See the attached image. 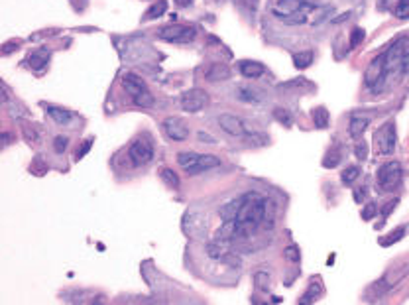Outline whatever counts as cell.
<instances>
[{"instance_id": "31", "label": "cell", "mask_w": 409, "mask_h": 305, "mask_svg": "<svg viewBox=\"0 0 409 305\" xmlns=\"http://www.w3.org/2000/svg\"><path fill=\"white\" fill-rule=\"evenodd\" d=\"M364 38H366V32L362 30V28H354L352 32H350V41H348V49H354V47H358L362 41H364Z\"/></svg>"}, {"instance_id": "12", "label": "cell", "mask_w": 409, "mask_h": 305, "mask_svg": "<svg viewBox=\"0 0 409 305\" xmlns=\"http://www.w3.org/2000/svg\"><path fill=\"white\" fill-rule=\"evenodd\" d=\"M122 85H124V89H126V93L134 99V97H138L140 93H144V91H148V87H146V83L138 77V75H134V73H126L124 77H122Z\"/></svg>"}, {"instance_id": "10", "label": "cell", "mask_w": 409, "mask_h": 305, "mask_svg": "<svg viewBox=\"0 0 409 305\" xmlns=\"http://www.w3.org/2000/svg\"><path fill=\"white\" fill-rule=\"evenodd\" d=\"M162 126H164V132L168 134V138H171V140H175V142H183V140L189 138V128H187L185 122H183L181 118H177V116L166 118Z\"/></svg>"}, {"instance_id": "25", "label": "cell", "mask_w": 409, "mask_h": 305, "mask_svg": "<svg viewBox=\"0 0 409 305\" xmlns=\"http://www.w3.org/2000/svg\"><path fill=\"white\" fill-rule=\"evenodd\" d=\"M329 120H331V116H329V111L325 109V107H317V109H313V122H315V126L317 128H327L329 126Z\"/></svg>"}, {"instance_id": "6", "label": "cell", "mask_w": 409, "mask_h": 305, "mask_svg": "<svg viewBox=\"0 0 409 305\" xmlns=\"http://www.w3.org/2000/svg\"><path fill=\"white\" fill-rule=\"evenodd\" d=\"M374 142H376V152L378 153L388 155V153L394 152L396 150V124L390 120L380 130H376Z\"/></svg>"}, {"instance_id": "32", "label": "cell", "mask_w": 409, "mask_h": 305, "mask_svg": "<svg viewBox=\"0 0 409 305\" xmlns=\"http://www.w3.org/2000/svg\"><path fill=\"white\" fill-rule=\"evenodd\" d=\"M254 284H256L258 290L268 292V288H270V276H268V272H256L254 274Z\"/></svg>"}, {"instance_id": "39", "label": "cell", "mask_w": 409, "mask_h": 305, "mask_svg": "<svg viewBox=\"0 0 409 305\" xmlns=\"http://www.w3.org/2000/svg\"><path fill=\"white\" fill-rule=\"evenodd\" d=\"M283 258L289 260V262H299V258H301L299 248H297V246H287V248L283 250Z\"/></svg>"}, {"instance_id": "16", "label": "cell", "mask_w": 409, "mask_h": 305, "mask_svg": "<svg viewBox=\"0 0 409 305\" xmlns=\"http://www.w3.org/2000/svg\"><path fill=\"white\" fill-rule=\"evenodd\" d=\"M49 61V51L47 49H35L34 53H30V57L26 59L28 67L34 69V71H43L45 65Z\"/></svg>"}, {"instance_id": "22", "label": "cell", "mask_w": 409, "mask_h": 305, "mask_svg": "<svg viewBox=\"0 0 409 305\" xmlns=\"http://www.w3.org/2000/svg\"><path fill=\"white\" fill-rule=\"evenodd\" d=\"M47 114H49L57 124H67V122L73 118L71 111L61 109V107H53V105H47Z\"/></svg>"}, {"instance_id": "36", "label": "cell", "mask_w": 409, "mask_h": 305, "mask_svg": "<svg viewBox=\"0 0 409 305\" xmlns=\"http://www.w3.org/2000/svg\"><path fill=\"white\" fill-rule=\"evenodd\" d=\"M67 146H69V138L67 136H55V140H53V150L55 152L63 153L67 150Z\"/></svg>"}, {"instance_id": "37", "label": "cell", "mask_w": 409, "mask_h": 305, "mask_svg": "<svg viewBox=\"0 0 409 305\" xmlns=\"http://www.w3.org/2000/svg\"><path fill=\"white\" fill-rule=\"evenodd\" d=\"M376 213H378V205H376V203H368V205H364V209H362V219H364V221H372V219L376 217Z\"/></svg>"}, {"instance_id": "34", "label": "cell", "mask_w": 409, "mask_h": 305, "mask_svg": "<svg viewBox=\"0 0 409 305\" xmlns=\"http://www.w3.org/2000/svg\"><path fill=\"white\" fill-rule=\"evenodd\" d=\"M319 294H321V288L313 282V284H311V288H309V292H307V294L299 300V304H313V302H315V298H317Z\"/></svg>"}, {"instance_id": "38", "label": "cell", "mask_w": 409, "mask_h": 305, "mask_svg": "<svg viewBox=\"0 0 409 305\" xmlns=\"http://www.w3.org/2000/svg\"><path fill=\"white\" fill-rule=\"evenodd\" d=\"M404 234H406V229H398L396 232H392V234H388L390 238H384V240H382V246H390V244H394V242H398V240H402V238H404Z\"/></svg>"}, {"instance_id": "27", "label": "cell", "mask_w": 409, "mask_h": 305, "mask_svg": "<svg viewBox=\"0 0 409 305\" xmlns=\"http://www.w3.org/2000/svg\"><path fill=\"white\" fill-rule=\"evenodd\" d=\"M199 155H201V153H195V152H179V153H177V163H179V165H181L183 169H189V167H193V165L197 163Z\"/></svg>"}, {"instance_id": "20", "label": "cell", "mask_w": 409, "mask_h": 305, "mask_svg": "<svg viewBox=\"0 0 409 305\" xmlns=\"http://www.w3.org/2000/svg\"><path fill=\"white\" fill-rule=\"evenodd\" d=\"M368 124H370V120H368V118H360V116H354V118L350 120V126H348V134H350V138H354V140H360V138L364 136V132H366Z\"/></svg>"}, {"instance_id": "47", "label": "cell", "mask_w": 409, "mask_h": 305, "mask_svg": "<svg viewBox=\"0 0 409 305\" xmlns=\"http://www.w3.org/2000/svg\"><path fill=\"white\" fill-rule=\"evenodd\" d=\"M0 91H2V101L6 103V101L10 99V95H8V87H6V83H0Z\"/></svg>"}, {"instance_id": "26", "label": "cell", "mask_w": 409, "mask_h": 305, "mask_svg": "<svg viewBox=\"0 0 409 305\" xmlns=\"http://www.w3.org/2000/svg\"><path fill=\"white\" fill-rule=\"evenodd\" d=\"M311 63H313V51H311V49L299 51V53L293 55V65H295L297 69H307Z\"/></svg>"}, {"instance_id": "42", "label": "cell", "mask_w": 409, "mask_h": 305, "mask_svg": "<svg viewBox=\"0 0 409 305\" xmlns=\"http://www.w3.org/2000/svg\"><path fill=\"white\" fill-rule=\"evenodd\" d=\"M329 14H333V6H323L321 8V12H319V16L315 18V24H321Z\"/></svg>"}, {"instance_id": "48", "label": "cell", "mask_w": 409, "mask_h": 305, "mask_svg": "<svg viewBox=\"0 0 409 305\" xmlns=\"http://www.w3.org/2000/svg\"><path fill=\"white\" fill-rule=\"evenodd\" d=\"M242 2H244L248 8H252V10H256V8H258V4H260V0H242Z\"/></svg>"}, {"instance_id": "7", "label": "cell", "mask_w": 409, "mask_h": 305, "mask_svg": "<svg viewBox=\"0 0 409 305\" xmlns=\"http://www.w3.org/2000/svg\"><path fill=\"white\" fill-rule=\"evenodd\" d=\"M384 77H386V61H384V53H382V55L374 57V59L370 61V65L366 67L364 83H366V87L376 89V87L384 81Z\"/></svg>"}, {"instance_id": "17", "label": "cell", "mask_w": 409, "mask_h": 305, "mask_svg": "<svg viewBox=\"0 0 409 305\" xmlns=\"http://www.w3.org/2000/svg\"><path fill=\"white\" fill-rule=\"evenodd\" d=\"M408 274H409V262H408V264H404V266H400V268H394V270H390V272L384 276L382 284H384V288H386V290H390L392 286H396L398 282H402V280H404Z\"/></svg>"}, {"instance_id": "8", "label": "cell", "mask_w": 409, "mask_h": 305, "mask_svg": "<svg viewBox=\"0 0 409 305\" xmlns=\"http://www.w3.org/2000/svg\"><path fill=\"white\" fill-rule=\"evenodd\" d=\"M128 157L132 159L134 165H146V163H150L152 157H154V146H152L146 138H140V140H136V142L130 146Z\"/></svg>"}, {"instance_id": "35", "label": "cell", "mask_w": 409, "mask_h": 305, "mask_svg": "<svg viewBox=\"0 0 409 305\" xmlns=\"http://www.w3.org/2000/svg\"><path fill=\"white\" fill-rule=\"evenodd\" d=\"M394 14H396V18H400V20H408L409 18V0H400L398 6H396V10H394Z\"/></svg>"}, {"instance_id": "14", "label": "cell", "mask_w": 409, "mask_h": 305, "mask_svg": "<svg viewBox=\"0 0 409 305\" xmlns=\"http://www.w3.org/2000/svg\"><path fill=\"white\" fill-rule=\"evenodd\" d=\"M218 165H220V159H218L216 155L204 153V155H199V159H197V163H195L193 167H189V169H185V171H187L189 175H197V173H203L206 169L218 167Z\"/></svg>"}, {"instance_id": "41", "label": "cell", "mask_w": 409, "mask_h": 305, "mask_svg": "<svg viewBox=\"0 0 409 305\" xmlns=\"http://www.w3.org/2000/svg\"><path fill=\"white\" fill-rule=\"evenodd\" d=\"M20 39H12V41H8V43H4L2 45V55H8V53H12L14 49H18L20 47Z\"/></svg>"}, {"instance_id": "33", "label": "cell", "mask_w": 409, "mask_h": 305, "mask_svg": "<svg viewBox=\"0 0 409 305\" xmlns=\"http://www.w3.org/2000/svg\"><path fill=\"white\" fill-rule=\"evenodd\" d=\"M134 105H138V107H142V109L152 107V105H154V95H152L150 91H144V93H140L138 97H134Z\"/></svg>"}, {"instance_id": "44", "label": "cell", "mask_w": 409, "mask_h": 305, "mask_svg": "<svg viewBox=\"0 0 409 305\" xmlns=\"http://www.w3.org/2000/svg\"><path fill=\"white\" fill-rule=\"evenodd\" d=\"M396 205H398V199H394V201H390V203H386V207H384V211H382V213H384V217H388V215L392 213V209H394Z\"/></svg>"}, {"instance_id": "19", "label": "cell", "mask_w": 409, "mask_h": 305, "mask_svg": "<svg viewBox=\"0 0 409 305\" xmlns=\"http://www.w3.org/2000/svg\"><path fill=\"white\" fill-rule=\"evenodd\" d=\"M166 10H168V0H156L146 12H144V16H142V20L144 22H152V20H158V18H162L164 14H166Z\"/></svg>"}, {"instance_id": "40", "label": "cell", "mask_w": 409, "mask_h": 305, "mask_svg": "<svg viewBox=\"0 0 409 305\" xmlns=\"http://www.w3.org/2000/svg\"><path fill=\"white\" fill-rule=\"evenodd\" d=\"M354 155H356L360 161H364V159L368 157V144H366L364 140L356 144V148H354Z\"/></svg>"}, {"instance_id": "29", "label": "cell", "mask_w": 409, "mask_h": 305, "mask_svg": "<svg viewBox=\"0 0 409 305\" xmlns=\"http://www.w3.org/2000/svg\"><path fill=\"white\" fill-rule=\"evenodd\" d=\"M358 175H360V167H358V165H350V167H346V169L342 171L341 179H342L344 185H350V183H354V181L358 179Z\"/></svg>"}, {"instance_id": "46", "label": "cell", "mask_w": 409, "mask_h": 305, "mask_svg": "<svg viewBox=\"0 0 409 305\" xmlns=\"http://www.w3.org/2000/svg\"><path fill=\"white\" fill-rule=\"evenodd\" d=\"M199 140L204 142V144H214V138L208 136V134H204V132H199Z\"/></svg>"}, {"instance_id": "18", "label": "cell", "mask_w": 409, "mask_h": 305, "mask_svg": "<svg viewBox=\"0 0 409 305\" xmlns=\"http://www.w3.org/2000/svg\"><path fill=\"white\" fill-rule=\"evenodd\" d=\"M266 67L258 61H240V73L246 79H258L260 75H264Z\"/></svg>"}, {"instance_id": "30", "label": "cell", "mask_w": 409, "mask_h": 305, "mask_svg": "<svg viewBox=\"0 0 409 305\" xmlns=\"http://www.w3.org/2000/svg\"><path fill=\"white\" fill-rule=\"evenodd\" d=\"M273 118L279 122V124H283V126H291L293 124V116L289 114V111H285V109H273Z\"/></svg>"}, {"instance_id": "43", "label": "cell", "mask_w": 409, "mask_h": 305, "mask_svg": "<svg viewBox=\"0 0 409 305\" xmlns=\"http://www.w3.org/2000/svg\"><path fill=\"white\" fill-rule=\"evenodd\" d=\"M91 146H93V140H85V144H83V146H81V148L77 150V153H75V157H77V159L85 157V153L91 150Z\"/></svg>"}, {"instance_id": "11", "label": "cell", "mask_w": 409, "mask_h": 305, "mask_svg": "<svg viewBox=\"0 0 409 305\" xmlns=\"http://www.w3.org/2000/svg\"><path fill=\"white\" fill-rule=\"evenodd\" d=\"M218 124L230 136H246V134H250V130L246 128V124L238 116H234V114H220L218 116Z\"/></svg>"}, {"instance_id": "1", "label": "cell", "mask_w": 409, "mask_h": 305, "mask_svg": "<svg viewBox=\"0 0 409 305\" xmlns=\"http://www.w3.org/2000/svg\"><path fill=\"white\" fill-rule=\"evenodd\" d=\"M266 213H268V201L264 197H260L258 193L242 195V205H240V211L234 219L236 234L254 232L262 225V221L266 219Z\"/></svg>"}, {"instance_id": "5", "label": "cell", "mask_w": 409, "mask_h": 305, "mask_svg": "<svg viewBox=\"0 0 409 305\" xmlns=\"http://www.w3.org/2000/svg\"><path fill=\"white\" fill-rule=\"evenodd\" d=\"M197 36L195 28L191 26H183V24H171V26H166L158 32V38L164 39V41H171V43H187V41H193Z\"/></svg>"}, {"instance_id": "28", "label": "cell", "mask_w": 409, "mask_h": 305, "mask_svg": "<svg viewBox=\"0 0 409 305\" xmlns=\"http://www.w3.org/2000/svg\"><path fill=\"white\" fill-rule=\"evenodd\" d=\"M160 177L164 179V183H166L168 187H171V189H177V187H179V177H177V173H175L173 169L164 167V169L160 171Z\"/></svg>"}, {"instance_id": "15", "label": "cell", "mask_w": 409, "mask_h": 305, "mask_svg": "<svg viewBox=\"0 0 409 305\" xmlns=\"http://www.w3.org/2000/svg\"><path fill=\"white\" fill-rule=\"evenodd\" d=\"M204 252H206V256L212 258V260H222V256L228 254V240H224V238L210 240V242L204 246Z\"/></svg>"}, {"instance_id": "4", "label": "cell", "mask_w": 409, "mask_h": 305, "mask_svg": "<svg viewBox=\"0 0 409 305\" xmlns=\"http://www.w3.org/2000/svg\"><path fill=\"white\" fill-rule=\"evenodd\" d=\"M317 6L307 2V0H277L273 6V16L277 20L283 18H291V16H299V14H307L311 10H315Z\"/></svg>"}, {"instance_id": "3", "label": "cell", "mask_w": 409, "mask_h": 305, "mask_svg": "<svg viewBox=\"0 0 409 305\" xmlns=\"http://www.w3.org/2000/svg\"><path fill=\"white\" fill-rule=\"evenodd\" d=\"M402 177H404V173H402L400 161H388V163L380 165L376 181H378V187L382 191H394L396 187H400Z\"/></svg>"}, {"instance_id": "13", "label": "cell", "mask_w": 409, "mask_h": 305, "mask_svg": "<svg viewBox=\"0 0 409 305\" xmlns=\"http://www.w3.org/2000/svg\"><path fill=\"white\" fill-rule=\"evenodd\" d=\"M204 79L210 81V83L226 81V79H230V69H228V65H224V63H210V65L204 69Z\"/></svg>"}, {"instance_id": "45", "label": "cell", "mask_w": 409, "mask_h": 305, "mask_svg": "<svg viewBox=\"0 0 409 305\" xmlns=\"http://www.w3.org/2000/svg\"><path fill=\"white\" fill-rule=\"evenodd\" d=\"M222 262H228V264H232V266H240V260L238 258H234V256H222Z\"/></svg>"}, {"instance_id": "24", "label": "cell", "mask_w": 409, "mask_h": 305, "mask_svg": "<svg viewBox=\"0 0 409 305\" xmlns=\"http://www.w3.org/2000/svg\"><path fill=\"white\" fill-rule=\"evenodd\" d=\"M341 159H342V152H341V148H339V146H333L329 152L325 153V157H323V167L333 169V167H337V165L341 163Z\"/></svg>"}, {"instance_id": "49", "label": "cell", "mask_w": 409, "mask_h": 305, "mask_svg": "<svg viewBox=\"0 0 409 305\" xmlns=\"http://www.w3.org/2000/svg\"><path fill=\"white\" fill-rule=\"evenodd\" d=\"M191 2H193V0H175V4H177V6H181V8H185V6H189Z\"/></svg>"}, {"instance_id": "21", "label": "cell", "mask_w": 409, "mask_h": 305, "mask_svg": "<svg viewBox=\"0 0 409 305\" xmlns=\"http://www.w3.org/2000/svg\"><path fill=\"white\" fill-rule=\"evenodd\" d=\"M240 205H242V197L232 199V201H228L226 205H222V209H220L222 221H234L236 215H238V211H240Z\"/></svg>"}, {"instance_id": "23", "label": "cell", "mask_w": 409, "mask_h": 305, "mask_svg": "<svg viewBox=\"0 0 409 305\" xmlns=\"http://www.w3.org/2000/svg\"><path fill=\"white\" fill-rule=\"evenodd\" d=\"M236 99H240L244 103H260L262 95H260V91H256L252 87H238L236 89Z\"/></svg>"}, {"instance_id": "9", "label": "cell", "mask_w": 409, "mask_h": 305, "mask_svg": "<svg viewBox=\"0 0 409 305\" xmlns=\"http://www.w3.org/2000/svg\"><path fill=\"white\" fill-rule=\"evenodd\" d=\"M206 103H208V97L201 89H189L181 95V109L187 113H199Z\"/></svg>"}, {"instance_id": "2", "label": "cell", "mask_w": 409, "mask_h": 305, "mask_svg": "<svg viewBox=\"0 0 409 305\" xmlns=\"http://www.w3.org/2000/svg\"><path fill=\"white\" fill-rule=\"evenodd\" d=\"M386 61V77H398L409 69V38H400L394 45L384 53Z\"/></svg>"}]
</instances>
